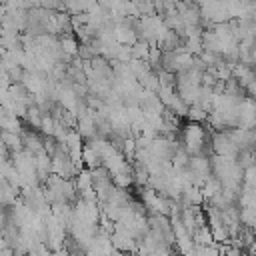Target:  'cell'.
<instances>
[{
    "instance_id": "obj_3",
    "label": "cell",
    "mask_w": 256,
    "mask_h": 256,
    "mask_svg": "<svg viewBox=\"0 0 256 256\" xmlns=\"http://www.w3.org/2000/svg\"><path fill=\"white\" fill-rule=\"evenodd\" d=\"M0 138H2V142H4L10 150H14V152L22 150V138H20L16 132H8V130H4V132L0 134Z\"/></svg>"
},
{
    "instance_id": "obj_5",
    "label": "cell",
    "mask_w": 256,
    "mask_h": 256,
    "mask_svg": "<svg viewBox=\"0 0 256 256\" xmlns=\"http://www.w3.org/2000/svg\"><path fill=\"white\" fill-rule=\"evenodd\" d=\"M186 114H188V118L192 120V122H202V120H206V110L202 108V106H198V104H192L188 110H186Z\"/></svg>"
},
{
    "instance_id": "obj_1",
    "label": "cell",
    "mask_w": 256,
    "mask_h": 256,
    "mask_svg": "<svg viewBox=\"0 0 256 256\" xmlns=\"http://www.w3.org/2000/svg\"><path fill=\"white\" fill-rule=\"evenodd\" d=\"M204 148V130L198 122H192L184 132V150L188 154H200Z\"/></svg>"
},
{
    "instance_id": "obj_4",
    "label": "cell",
    "mask_w": 256,
    "mask_h": 256,
    "mask_svg": "<svg viewBox=\"0 0 256 256\" xmlns=\"http://www.w3.org/2000/svg\"><path fill=\"white\" fill-rule=\"evenodd\" d=\"M78 42L74 40V38H70V36H66V38H62V42H60V50H62V54L66 56V58H70V56H76L78 54Z\"/></svg>"
},
{
    "instance_id": "obj_2",
    "label": "cell",
    "mask_w": 256,
    "mask_h": 256,
    "mask_svg": "<svg viewBox=\"0 0 256 256\" xmlns=\"http://www.w3.org/2000/svg\"><path fill=\"white\" fill-rule=\"evenodd\" d=\"M212 142H214V144H212V146H214V152H216L218 156H232V158H236L238 146L234 144V140L230 138L228 132H218Z\"/></svg>"
}]
</instances>
